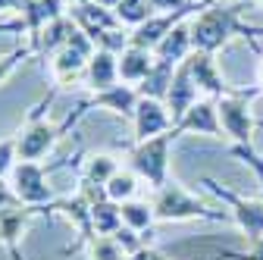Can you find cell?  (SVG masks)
<instances>
[{"mask_svg": "<svg viewBox=\"0 0 263 260\" xmlns=\"http://www.w3.org/2000/svg\"><path fill=\"white\" fill-rule=\"evenodd\" d=\"M188 25H191L194 50H204V53H216L229 38H235V35H245V38L263 35V28L241 22L238 7H222V4H207Z\"/></svg>", "mask_w": 263, "mask_h": 260, "instance_id": "1", "label": "cell"}, {"mask_svg": "<svg viewBox=\"0 0 263 260\" xmlns=\"http://www.w3.org/2000/svg\"><path fill=\"white\" fill-rule=\"evenodd\" d=\"M179 135L173 132H163L157 138H147V141H135L128 147V163H132V173L141 176L154 191L163 188L170 182V147Z\"/></svg>", "mask_w": 263, "mask_h": 260, "instance_id": "2", "label": "cell"}, {"mask_svg": "<svg viewBox=\"0 0 263 260\" xmlns=\"http://www.w3.org/2000/svg\"><path fill=\"white\" fill-rule=\"evenodd\" d=\"M154 216L163 222H182V219H222V210L207 207L197 201L191 191H185L179 182H166L154 191Z\"/></svg>", "mask_w": 263, "mask_h": 260, "instance_id": "3", "label": "cell"}, {"mask_svg": "<svg viewBox=\"0 0 263 260\" xmlns=\"http://www.w3.org/2000/svg\"><path fill=\"white\" fill-rule=\"evenodd\" d=\"M53 97H57V91H50L38 107H31L25 125L19 128V135H16V157H19V160H41V157L60 141V135L66 132L63 125H53V122H47V119L41 116L44 107H50Z\"/></svg>", "mask_w": 263, "mask_h": 260, "instance_id": "4", "label": "cell"}, {"mask_svg": "<svg viewBox=\"0 0 263 260\" xmlns=\"http://www.w3.org/2000/svg\"><path fill=\"white\" fill-rule=\"evenodd\" d=\"M57 166H44L41 160H16V166L10 173V188L19 198V204H28V207H47L57 201L53 198V188L47 185V176L53 173Z\"/></svg>", "mask_w": 263, "mask_h": 260, "instance_id": "5", "label": "cell"}, {"mask_svg": "<svg viewBox=\"0 0 263 260\" xmlns=\"http://www.w3.org/2000/svg\"><path fill=\"white\" fill-rule=\"evenodd\" d=\"M94 53H97L94 41L76 25L72 35H69V41H66V47H60L50 57V76H53V85H57L53 91L72 85L76 79H85V66H88V60Z\"/></svg>", "mask_w": 263, "mask_h": 260, "instance_id": "6", "label": "cell"}, {"mask_svg": "<svg viewBox=\"0 0 263 260\" xmlns=\"http://www.w3.org/2000/svg\"><path fill=\"white\" fill-rule=\"evenodd\" d=\"M260 88H251V91H235V94H226V97H216V110H219V125L226 135H232L235 144H251L254 138V116H251V97H257Z\"/></svg>", "mask_w": 263, "mask_h": 260, "instance_id": "7", "label": "cell"}, {"mask_svg": "<svg viewBox=\"0 0 263 260\" xmlns=\"http://www.w3.org/2000/svg\"><path fill=\"white\" fill-rule=\"evenodd\" d=\"M138 101H141V94H138V88L135 85H125V82H119V85H113V88H107V91H97V94H91L88 101H82L79 104V110L63 122V128H72L88 110H107V113H113V116H122V119H132L135 116V107H138Z\"/></svg>", "mask_w": 263, "mask_h": 260, "instance_id": "8", "label": "cell"}, {"mask_svg": "<svg viewBox=\"0 0 263 260\" xmlns=\"http://www.w3.org/2000/svg\"><path fill=\"white\" fill-rule=\"evenodd\" d=\"M201 185H204L210 194H216L222 204H229V210H232V216H235V222H238V229L245 232V238H248V242L263 238V201L241 198V194L222 188L216 179H201Z\"/></svg>", "mask_w": 263, "mask_h": 260, "instance_id": "9", "label": "cell"}, {"mask_svg": "<svg viewBox=\"0 0 263 260\" xmlns=\"http://www.w3.org/2000/svg\"><path fill=\"white\" fill-rule=\"evenodd\" d=\"M63 7H66V0H25L19 16L13 22H4L0 31H22V35H28V41H35L53 19L66 16Z\"/></svg>", "mask_w": 263, "mask_h": 260, "instance_id": "10", "label": "cell"}, {"mask_svg": "<svg viewBox=\"0 0 263 260\" xmlns=\"http://www.w3.org/2000/svg\"><path fill=\"white\" fill-rule=\"evenodd\" d=\"M38 213H50L47 207H28V204H13L0 213V245L7 248L10 260H25L22 251H19V242H22V232L28 229V222L35 219Z\"/></svg>", "mask_w": 263, "mask_h": 260, "instance_id": "11", "label": "cell"}, {"mask_svg": "<svg viewBox=\"0 0 263 260\" xmlns=\"http://www.w3.org/2000/svg\"><path fill=\"white\" fill-rule=\"evenodd\" d=\"M132 125H135V141H147V138H157L163 132H170L173 116H170V110H166L163 101L141 97L138 107H135V116H132Z\"/></svg>", "mask_w": 263, "mask_h": 260, "instance_id": "12", "label": "cell"}, {"mask_svg": "<svg viewBox=\"0 0 263 260\" xmlns=\"http://www.w3.org/2000/svg\"><path fill=\"white\" fill-rule=\"evenodd\" d=\"M188 69H191V79L197 85V91H207L210 97H226V94H235L232 85H226L219 66H216V60L213 53H204V50H194L188 57Z\"/></svg>", "mask_w": 263, "mask_h": 260, "instance_id": "13", "label": "cell"}, {"mask_svg": "<svg viewBox=\"0 0 263 260\" xmlns=\"http://www.w3.org/2000/svg\"><path fill=\"white\" fill-rule=\"evenodd\" d=\"M176 135H210L219 138L222 135V125H219V110L216 101H197L176 125H173Z\"/></svg>", "mask_w": 263, "mask_h": 260, "instance_id": "14", "label": "cell"}, {"mask_svg": "<svg viewBox=\"0 0 263 260\" xmlns=\"http://www.w3.org/2000/svg\"><path fill=\"white\" fill-rule=\"evenodd\" d=\"M163 104H166V110H170V116H173V125L197 104V85H194V79H191L188 60L176 69L173 85H170V94H166V101H163Z\"/></svg>", "mask_w": 263, "mask_h": 260, "instance_id": "15", "label": "cell"}, {"mask_svg": "<svg viewBox=\"0 0 263 260\" xmlns=\"http://www.w3.org/2000/svg\"><path fill=\"white\" fill-rule=\"evenodd\" d=\"M113 85H119V53L97 50L85 66V88L91 94H97V91H107Z\"/></svg>", "mask_w": 263, "mask_h": 260, "instance_id": "16", "label": "cell"}, {"mask_svg": "<svg viewBox=\"0 0 263 260\" xmlns=\"http://www.w3.org/2000/svg\"><path fill=\"white\" fill-rule=\"evenodd\" d=\"M191 53H194V44H191V25L188 22H179L154 50V57L163 60V63H170V66H182Z\"/></svg>", "mask_w": 263, "mask_h": 260, "instance_id": "17", "label": "cell"}, {"mask_svg": "<svg viewBox=\"0 0 263 260\" xmlns=\"http://www.w3.org/2000/svg\"><path fill=\"white\" fill-rule=\"evenodd\" d=\"M151 69H154V50H144V47L128 44V47L119 53V82L138 88V85L147 79Z\"/></svg>", "mask_w": 263, "mask_h": 260, "instance_id": "18", "label": "cell"}, {"mask_svg": "<svg viewBox=\"0 0 263 260\" xmlns=\"http://www.w3.org/2000/svg\"><path fill=\"white\" fill-rule=\"evenodd\" d=\"M72 28H76V22H72V16L66 13V16H60V19H53L41 35L35 38V41H28L31 47H35V53H41V57H53L60 47H66V41H69V35H72Z\"/></svg>", "mask_w": 263, "mask_h": 260, "instance_id": "19", "label": "cell"}, {"mask_svg": "<svg viewBox=\"0 0 263 260\" xmlns=\"http://www.w3.org/2000/svg\"><path fill=\"white\" fill-rule=\"evenodd\" d=\"M176 69H179V66H170V63H163V60L154 57V69H151L147 79L138 85V94H141V97H154V101H166Z\"/></svg>", "mask_w": 263, "mask_h": 260, "instance_id": "20", "label": "cell"}, {"mask_svg": "<svg viewBox=\"0 0 263 260\" xmlns=\"http://www.w3.org/2000/svg\"><path fill=\"white\" fill-rule=\"evenodd\" d=\"M119 173V163L113 154H91L85 160L82 170V185H94V188H107V182Z\"/></svg>", "mask_w": 263, "mask_h": 260, "instance_id": "21", "label": "cell"}, {"mask_svg": "<svg viewBox=\"0 0 263 260\" xmlns=\"http://www.w3.org/2000/svg\"><path fill=\"white\" fill-rule=\"evenodd\" d=\"M119 213H122V226L135 229L138 235H141V232H151V226L157 222V216H154V204L138 201V198H132V201L119 204Z\"/></svg>", "mask_w": 263, "mask_h": 260, "instance_id": "22", "label": "cell"}, {"mask_svg": "<svg viewBox=\"0 0 263 260\" xmlns=\"http://www.w3.org/2000/svg\"><path fill=\"white\" fill-rule=\"evenodd\" d=\"M113 13H116L119 22L128 25V28H138L141 22H147L151 16H157V10H154L151 0H119V7H116Z\"/></svg>", "mask_w": 263, "mask_h": 260, "instance_id": "23", "label": "cell"}, {"mask_svg": "<svg viewBox=\"0 0 263 260\" xmlns=\"http://www.w3.org/2000/svg\"><path fill=\"white\" fill-rule=\"evenodd\" d=\"M135 191H138V176L128 173V170H119V173L107 182V188H104V194H107L110 201H116V204L132 201V198H135Z\"/></svg>", "mask_w": 263, "mask_h": 260, "instance_id": "24", "label": "cell"}, {"mask_svg": "<svg viewBox=\"0 0 263 260\" xmlns=\"http://www.w3.org/2000/svg\"><path fill=\"white\" fill-rule=\"evenodd\" d=\"M85 251H88V260H128V254L119 248L113 235H94L85 245Z\"/></svg>", "mask_w": 263, "mask_h": 260, "instance_id": "25", "label": "cell"}, {"mask_svg": "<svg viewBox=\"0 0 263 260\" xmlns=\"http://www.w3.org/2000/svg\"><path fill=\"white\" fill-rule=\"evenodd\" d=\"M31 57H35V47L31 44H16V47H10L7 53H0V85H4L22 63H28Z\"/></svg>", "mask_w": 263, "mask_h": 260, "instance_id": "26", "label": "cell"}, {"mask_svg": "<svg viewBox=\"0 0 263 260\" xmlns=\"http://www.w3.org/2000/svg\"><path fill=\"white\" fill-rule=\"evenodd\" d=\"M16 135L0 138V179H10L13 166H16Z\"/></svg>", "mask_w": 263, "mask_h": 260, "instance_id": "27", "label": "cell"}, {"mask_svg": "<svg viewBox=\"0 0 263 260\" xmlns=\"http://www.w3.org/2000/svg\"><path fill=\"white\" fill-rule=\"evenodd\" d=\"M113 238L119 242V248H122L128 257H132V254H138V251L144 248V245H141V238H138V232H135V229H128V226H119V229L113 232Z\"/></svg>", "mask_w": 263, "mask_h": 260, "instance_id": "28", "label": "cell"}, {"mask_svg": "<svg viewBox=\"0 0 263 260\" xmlns=\"http://www.w3.org/2000/svg\"><path fill=\"white\" fill-rule=\"evenodd\" d=\"M232 154L235 157H241L245 163L257 173V179H260V185H263V157H257V151L251 147V144H232Z\"/></svg>", "mask_w": 263, "mask_h": 260, "instance_id": "29", "label": "cell"}, {"mask_svg": "<svg viewBox=\"0 0 263 260\" xmlns=\"http://www.w3.org/2000/svg\"><path fill=\"white\" fill-rule=\"evenodd\" d=\"M13 204H19V198L13 194L10 182H4V179H0V213H4L7 207H13Z\"/></svg>", "mask_w": 263, "mask_h": 260, "instance_id": "30", "label": "cell"}, {"mask_svg": "<svg viewBox=\"0 0 263 260\" xmlns=\"http://www.w3.org/2000/svg\"><path fill=\"white\" fill-rule=\"evenodd\" d=\"M151 4H154V10H157V13H173V10L188 7L191 0H151Z\"/></svg>", "mask_w": 263, "mask_h": 260, "instance_id": "31", "label": "cell"}, {"mask_svg": "<svg viewBox=\"0 0 263 260\" xmlns=\"http://www.w3.org/2000/svg\"><path fill=\"white\" fill-rule=\"evenodd\" d=\"M245 260H263V238L251 242V251L245 254Z\"/></svg>", "mask_w": 263, "mask_h": 260, "instance_id": "32", "label": "cell"}, {"mask_svg": "<svg viewBox=\"0 0 263 260\" xmlns=\"http://www.w3.org/2000/svg\"><path fill=\"white\" fill-rule=\"evenodd\" d=\"M22 0H0V13H19Z\"/></svg>", "mask_w": 263, "mask_h": 260, "instance_id": "33", "label": "cell"}, {"mask_svg": "<svg viewBox=\"0 0 263 260\" xmlns=\"http://www.w3.org/2000/svg\"><path fill=\"white\" fill-rule=\"evenodd\" d=\"M151 257H154V248H147V245H144V248H141L138 254H132L128 260H151Z\"/></svg>", "mask_w": 263, "mask_h": 260, "instance_id": "34", "label": "cell"}, {"mask_svg": "<svg viewBox=\"0 0 263 260\" xmlns=\"http://www.w3.org/2000/svg\"><path fill=\"white\" fill-rule=\"evenodd\" d=\"M94 4H101V7H107V10H116L119 0H94Z\"/></svg>", "mask_w": 263, "mask_h": 260, "instance_id": "35", "label": "cell"}, {"mask_svg": "<svg viewBox=\"0 0 263 260\" xmlns=\"http://www.w3.org/2000/svg\"><path fill=\"white\" fill-rule=\"evenodd\" d=\"M66 4H72V7H82V4H91V0H66Z\"/></svg>", "mask_w": 263, "mask_h": 260, "instance_id": "36", "label": "cell"}, {"mask_svg": "<svg viewBox=\"0 0 263 260\" xmlns=\"http://www.w3.org/2000/svg\"><path fill=\"white\" fill-rule=\"evenodd\" d=\"M151 260H170V257H166V254H160V251H154V257H151Z\"/></svg>", "mask_w": 263, "mask_h": 260, "instance_id": "37", "label": "cell"}, {"mask_svg": "<svg viewBox=\"0 0 263 260\" xmlns=\"http://www.w3.org/2000/svg\"><path fill=\"white\" fill-rule=\"evenodd\" d=\"M260 85H263V53H260Z\"/></svg>", "mask_w": 263, "mask_h": 260, "instance_id": "38", "label": "cell"}, {"mask_svg": "<svg viewBox=\"0 0 263 260\" xmlns=\"http://www.w3.org/2000/svg\"><path fill=\"white\" fill-rule=\"evenodd\" d=\"M191 4H216V0H191Z\"/></svg>", "mask_w": 263, "mask_h": 260, "instance_id": "39", "label": "cell"}, {"mask_svg": "<svg viewBox=\"0 0 263 260\" xmlns=\"http://www.w3.org/2000/svg\"><path fill=\"white\" fill-rule=\"evenodd\" d=\"M257 4H260V7H263V0H257Z\"/></svg>", "mask_w": 263, "mask_h": 260, "instance_id": "40", "label": "cell"}]
</instances>
